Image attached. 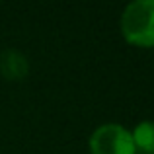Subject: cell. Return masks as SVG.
Returning <instances> with one entry per match:
<instances>
[{"label": "cell", "mask_w": 154, "mask_h": 154, "mask_svg": "<svg viewBox=\"0 0 154 154\" xmlns=\"http://www.w3.org/2000/svg\"><path fill=\"white\" fill-rule=\"evenodd\" d=\"M90 154H137L131 129L121 123H103L92 131L88 139Z\"/></svg>", "instance_id": "7a4b0ae2"}, {"label": "cell", "mask_w": 154, "mask_h": 154, "mask_svg": "<svg viewBox=\"0 0 154 154\" xmlns=\"http://www.w3.org/2000/svg\"><path fill=\"white\" fill-rule=\"evenodd\" d=\"M119 31L127 45L154 49V0L129 2L119 16Z\"/></svg>", "instance_id": "6da1fadb"}, {"label": "cell", "mask_w": 154, "mask_h": 154, "mask_svg": "<svg viewBox=\"0 0 154 154\" xmlns=\"http://www.w3.org/2000/svg\"><path fill=\"white\" fill-rule=\"evenodd\" d=\"M29 72V60L20 51L8 49L0 53V74L6 80H22Z\"/></svg>", "instance_id": "3957f363"}, {"label": "cell", "mask_w": 154, "mask_h": 154, "mask_svg": "<svg viewBox=\"0 0 154 154\" xmlns=\"http://www.w3.org/2000/svg\"><path fill=\"white\" fill-rule=\"evenodd\" d=\"M131 137L135 143L137 154H154V121L143 119L131 129Z\"/></svg>", "instance_id": "277c9868"}]
</instances>
